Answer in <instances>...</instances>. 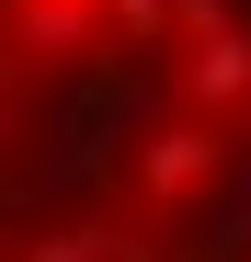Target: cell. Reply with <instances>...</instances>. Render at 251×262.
<instances>
[{"label": "cell", "mask_w": 251, "mask_h": 262, "mask_svg": "<svg viewBox=\"0 0 251 262\" xmlns=\"http://www.w3.org/2000/svg\"><path fill=\"white\" fill-rule=\"evenodd\" d=\"M0 262H251V0H0Z\"/></svg>", "instance_id": "cell-1"}]
</instances>
